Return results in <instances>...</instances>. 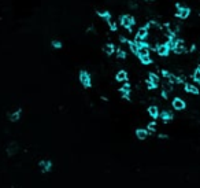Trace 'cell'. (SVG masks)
<instances>
[{"instance_id":"6da1fadb","label":"cell","mask_w":200,"mask_h":188,"mask_svg":"<svg viewBox=\"0 0 200 188\" xmlns=\"http://www.w3.org/2000/svg\"><path fill=\"white\" fill-rule=\"evenodd\" d=\"M174 18L175 20H180V21H186L191 18L192 15V7L191 6H186V4H182L181 2H175L174 3Z\"/></svg>"},{"instance_id":"7a4b0ae2","label":"cell","mask_w":200,"mask_h":188,"mask_svg":"<svg viewBox=\"0 0 200 188\" xmlns=\"http://www.w3.org/2000/svg\"><path fill=\"white\" fill-rule=\"evenodd\" d=\"M170 106H171V108L174 111H177V113H182V111H185L186 108H188V102H186L182 96L175 95V96H173L171 102H170Z\"/></svg>"},{"instance_id":"3957f363","label":"cell","mask_w":200,"mask_h":188,"mask_svg":"<svg viewBox=\"0 0 200 188\" xmlns=\"http://www.w3.org/2000/svg\"><path fill=\"white\" fill-rule=\"evenodd\" d=\"M153 51H155V54L159 58H169L170 54H171V48H170V44L167 41L159 43L158 45H155Z\"/></svg>"},{"instance_id":"277c9868","label":"cell","mask_w":200,"mask_h":188,"mask_svg":"<svg viewBox=\"0 0 200 188\" xmlns=\"http://www.w3.org/2000/svg\"><path fill=\"white\" fill-rule=\"evenodd\" d=\"M119 23L121 26H122L123 29H126V30L130 33L132 29H133V26L136 25V18L133 17V15L130 14H123L119 17Z\"/></svg>"},{"instance_id":"5b68a950","label":"cell","mask_w":200,"mask_h":188,"mask_svg":"<svg viewBox=\"0 0 200 188\" xmlns=\"http://www.w3.org/2000/svg\"><path fill=\"white\" fill-rule=\"evenodd\" d=\"M149 30H151L149 22L140 26V28L137 29L136 34H134V41H145V40L148 39V36H149Z\"/></svg>"},{"instance_id":"8992f818","label":"cell","mask_w":200,"mask_h":188,"mask_svg":"<svg viewBox=\"0 0 200 188\" xmlns=\"http://www.w3.org/2000/svg\"><path fill=\"white\" fill-rule=\"evenodd\" d=\"M182 91L184 94L189 95V96H200V88L199 85H196L192 81H186L185 84L182 85Z\"/></svg>"},{"instance_id":"52a82bcc","label":"cell","mask_w":200,"mask_h":188,"mask_svg":"<svg viewBox=\"0 0 200 188\" xmlns=\"http://www.w3.org/2000/svg\"><path fill=\"white\" fill-rule=\"evenodd\" d=\"M78 80H79L81 85L84 87L85 89H88V88H90V87H92V77H90L89 72H86V70H79Z\"/></svg>"},{"instance_id":"ba28073f","label":"cell","mask_w":200,"mask_h":188,"mask_svg":"<svg viewBox=\"0 0 200 188\" xmlns=\"http://www.w3.org/2000/svg\"><path fill=\"white\" fill-rule=\"evenodd\" d=\"M160 121L163 122V125H167L170 122H173L175 119V115H174V111L170 110V108H163L160 110V115H159Z\"/></svg>"},{"instance_id":"9c48e42d","label":"cell","mask_w":200,"mask_h":188,"mask_svg":"<svg viewBox=\"0 0 200 188\" xmlns=\"http://www.w3.org/2000/svg\"><path fill=\"white\" fill-rule=\"evenodd\" d=\"M130 92H132V85L129 81H126V83H123V85L119 88V94H121V96H122V99L130 102Z\"/></svg>"},{"instance_id":"30bf717a","label":"cell","mask_w":200,"mask_h":188,"mask_svg":"<svg viewBox=\"0 0 200 188\" xmlns=\"http://www.w3.org/2000/svg\"><path fill=\"white\" fill-rule=\"evenodd\" d=\"M147 114L151 117V119H158L160 115V107L158 105H149L147 107Z\"/></svg>"},{"instance_id":"8fae6325","label":"cell","mask_w":200,"mask_h":188,"mask_svg":"<svg viewBox=\"0 0 200 188\" xmlns=\"http://www.w3.org/2000/svg\"><path fill=\"white\" fill-rule=\"evenodd\" d=\"M38 168L41 169L43 173H49L52 170V168H54V163H52L51 159H41L38 161Z\"/></svg>"},{"instance_id":"7c38bea8","label":"cell","mask_w":200,"mask_h":188,"mask_svg":"<svg viewBox=\"0 0 200 188\" xmlns=\"http://www.w3.org/2000/svg\"><path fill=\"white\" fill-rule=\"evenodd\" d=\"M134 135H136V139L137 140H147L148 137H149V132L147 130V128H137L136 130H134Z\"/></svg>"},{"instance_id":"4fadbf2b","label":"cell","mask_w":200,"mask_h":188,"mask_svg":"<svg viewBox=\"0 0 200 188\" xmlns=\"http://www.w3.org/2000/svg\"><path fill=\"white\" fill-rule=\"evenodd\" d=\"M115 81H118V83H126V81H129V73L123 69L118 70L117 74H115Z\"/></svg>"},{"instance_id":"5bb4252c","label":"cell","mask_w":200,"mask_h":188,"mask_svg":"<svg viewBox=\"0 0 200 188\" xmlns=\"http://www.w3.org/2000/svg\"><path fill=\"white\" fill-rule=\"evenodd\" d=\"M191 80H192V83H195L196 85H200V65H197L193 69V72H192V74H191Z\"/></svg>"},{"instance_id":"9a60e30c","label":"cell","mask_w":200,"mask_h":188,"mask_svg":"<svg viewBox=\"0 0 200 188\" xmlns=\"http://www.w3.org/2000/svg\"><path fill=\"white\" fill-rule=\"evenodd\" d=\"M21 115H22V108H16L12 113L8 114V119H10L11 122H18L19 119H21Z\"/></svg>"},{"instance_id":"2e32d148","label":"cell","mask_w":200,"mask_h":188,"mask_svg":"<svg viewBox=\"0 0 200 188\" xmlns=\"http://www.w3.org/2000/svg\"><path fill=\"white\" fill-rule=\"evenodd\" d=\"M18 150H19L18 143L12 141V143H10V144L7 146V155H8V157H14V155L18 152Z\"/></svg>"},{"instance_id":"e0dca14e","label":"cell","mask_w":200,"mask_h":188,"mask_svg":"<svg viewBox=\"0 0 200 188\" xmlns=\"http://www.w3.org/2000/svg\"><path fill=\"white\" fill-rule=\"evenodd\" d=\"M147 80H149L151 83L156 84V85H160V76H159L156 72H149L148 73Z\"/></svg>"},{"instance_id":"ac0fdd59","label":"cell","mask_w":200,"mask_h":188,"mask_svg":"<svg viewBox=\"0 0 200 188\" xmlns=\"http://www.w3.org/2000/svg\"><path fill=\"white\" fill-rule=\"evenodd\" d=\"M96 14H97L99 18H101V20L106 21V22H108L110 20H112V18H111V12H110L108 10H100V11H96Z\"/></svg>"},{"instance_id":"d6986e66","label":"cell","mask_w":200,"mask_h":188,"mask_svg":"<svg viewBox=\"0 0 200 188\" xmlns=\"http://www.w3.org/2000/svg\"><path fill=\"white\" fill-rule=\"evenodd\" d=\"M139 61L142 66H149V65L153 63V59L151 55H142V56H139Z\"/></svg>"},{"instance_id":"ffe728a7","label":"cell","mask_w":200,"mask_h":188,"mask_svg":"<svg viewBox=\"0 0 200 188\" xmlns=\"http://www.w3.org/2000/svg\"><path fill=\"white\" fill-rule=\"evenodd\" d=\"M129 47V50H130V52L133 54L134 56H137V52H139V45H137V43L134 41V40H130L129 39L128 44H126Z\"/></svg>"},{"instance_id":"44dd1931","label":"cell","mask_w":200,"mask_h":188,"mask_svg":"<svg viewBox=\"0 0 200 188\" xmlns=\"http://www.w3.org/2000/svg\"><path fill=\"white\" fill-rule=\"evenodd\" d=\"M147 130L149 132V135H153V133L158 132V122L155 121V119H152V121H149L147 124Z\"/></svg>"},{"instance_id":"7402d4cb","label":"cell","mask_w":200,"mask_h":188,"mask_svg":"<svg viewBox=\"0 0 200 188\" xmlns=\"http://www.w3.org/2000/svg\"><path fill=\"white\" fill-rule=\"evenodd\" d=\"M103 50H104V52L107 54V55H112V54H115V51H117V48H115V45H114V43H107L106 45L103 47Z\"/></svg>"},{"instance_id":"603a6c76","label":"cell","mask_w":200,"mask_h":188,"mask_svg":"<svg viewBox=\"0 0 200 188\" xmlns=\"http://www.w3.org/2000/svg\"><path fill=\"white\" fill-rule=\"evenodd\" d=\"M115 54H117L118 59H126V58H128V52H126L125 50H122V48H117Z\"/></svg>"},{"instance_id":"cb8c5ba5","label":"cell","mask_w":200,"mask_h":188,"mask_svg":"<svg viewBox=\"0 0 200 188\" xmlns=\"http://www.w3.org/2000/svg\"><path fill=\"white\" fill-rule=\"evenodd\" d=\"M145 87H147L148 91H156V89L159 88V85H156V84L151 83V81L147 80V78H145Z\"/></svg>"},{"instance_id":"d4e9b609","label":"cell","mask_w":200,"mask_h":188,"mask_svg":"<svg viewBox=\"0 0 200 188\" xmlns=\"http://www.w3.org/2000/svg\"><path fill=\"white\" fill-rule=\"evenodd\" d=\"M156 139L158 140H170V135L169 133H164V132H159L156 135Z\"/></svg>"},{"instance_id":"484cf974","label":"cell","mask_w":200,"mask_h":188,"mask_svg":"<svg viewBox=\"0 0 200 188\" xmlns=\"http://www.w3.org/2000/svg\"><path fill=\"white\" fill-rule=\"evenodd\" d=\"M107 25H108V28H110V30H111V32H117L118 30V25H117V22H115V21L110 20L108 22H107Z\"/></svg>"},{"instance_id":"4316f807","label":"cell","mask_w":200,"mask_h":188,"mask_svg":"<svg viewBox=\"0 0 200 188\" xmlns=\"http://www.w3.org/2000/svg\"><path fill=\"white\" fill-rule=\"evenodd\" d=\"M51 45H52V48H55V50H60V48L63 47V44H62V41H60V40H52Z\"/></svg>"},{"instance_id":"83f0119b","label":"cell","mask_w":200,"mask_h":188,"mask_svg":"<svg viewBox=\"0 0 200 188\" xmlns=\"http://www.w3.org/2000/svg\"><path fill=\"white\" fill-rule=\"evenodd\" d=\"M144 2H153V0H144Z\"/></svg>"}]
</instances>
